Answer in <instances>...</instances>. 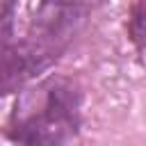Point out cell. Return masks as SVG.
Here are the masks:
<instances>
[{"label":"cell","mask_w":146,"mask_h":146,"mask_svg":"<svg viewBox=\"0 0 146 146\" xmlns=\"http://www.w3.org/2000/svg\"><path fill=\"white\" fill-rule=\"evenodd\" d=\"M80 128V94L64 78L25 89L11 110L7 135L18 146H66Z\"/></svg>","instance_id":"6da1fadb"},{"label":"cell","mask_w":146,"mask_h":146,"mask_svg":"<svg viewBox=\"0 0 146 146\" xmlns=\"http://www.w3.org/2000/svg\"><path fill=\"white\" fill-rule=\"evenodd\" d=\"M91 5L94 0H41L27 39L5 52V91L57 59L87 21Z\"/></svg>","instance_id":"7a4b0ae2"}]
</instances>
